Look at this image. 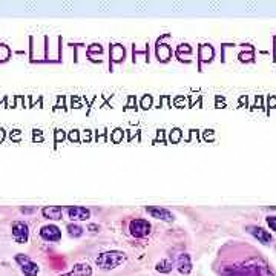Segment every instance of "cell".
<instances>
[{"instance_id": "obj_24", "label": "cell", "mask_w": 276, "mask_h": 276, "mask_svg": "<svg viewBox=\"0 0 276 276\" xmlns=\"http://www.w3.org/2000/svg\"><path fill=\"white\" fill-rule=\"evenodd\" d=\"M88 229H89V230H92V232H97V230H98V226H95V224H91Z\"/></svg>"}, {"instance_id": "obj_12", "label": "cell", "mask_w": 276, "mask_h": 276, "mask_svg": "<svg viewBox=\"0 0 276 276\" xmlns=\"http://www.w3.org/2000/svg\"><path fill=\"white\" fill-rule=\"evenodd\" d=\"M170 54H172V51H170V48L167 45H158V46H156V55H158V58L161 62H167L170 58Z\"/></svg>"}, {"instance_id": "obj_10", "label": "cell", "mask_w": 276, "mask_h": 276, "mask_svg": "<svg viewBox=\"0 0 276 276\" xmlns=\"http://www.w3.org/2000/svg\"><path fill=\"white\" fill-rule=\"evenodd\" d=\"M62 207L58 206H49V207H45L43 209V216L48 220H62Z\"/></svg>"}, {"instance_id": "obj_13", "label": "cell", "mask_w": 276, "mask_h": 276, "mask_svg": "<svg viewBox=\"0 0 276 276\" xmlns=\"http://www.w3.org/2000/svg\"><path fill=\"white\" fill-rule=\"evenodd\" d=\"M111 55H112V58H114V62H122L123 58H125V49H123V46L114 45V46L111 48Z\"/></svg>"}, {"instance_id": "obj_18", "label": "cell", "mask_w": 276, "mask_h": 276, "mask_svg": "<svg viewBox=\"0 0 276 276\" xmlns=\"http://www.w3.org/2000/svg\"><path fill=\"white\" fill-rule=\"evenodd\" d=\"M150 105H152V97H150V95H146V97L143 98V102H141V108H143V109H149Z\"/></svg>"}, {"instance_id": "obj_4", "label": "cell", "mask_w": 276, "mask_h": 276, "mask_svg": "<svg viewBox=\"0 0 276 276\" xmlns=\"http://www.w3.org/2000/svg\"><path fill=\"white\" fill-rule=\"evenodd\" d=\"M129 230L135 238H143L150 233V224L146 220H134L129 226Z\"/></svg>"}, {"instance_id": "obj_19", "label": "cell", "mask_w": 276, "mask_h": 276, "mask_svg": "<svg viewBox=\"0 0 276 276\" xmlns=\"http://www.w3.org/2000/svg\"><path fill=\"white\" fill-rule=\"evenodd\" d=\"M267 224L270 226L272 230H276V216H269V218H267Z\"/></svg>"}, {"instance_id": "obj_20", "label": "cell", "mask_w": 276, "mask_h": 276, "mask_svg": "<svg viewBox=\"0 0 276 276\" xmlns=\"http://www.w3.org/2000/svg\"><path fill=\"white\" fill-rule=\"evenodd\" d=\"M122 134H123V132H122L120 129H117V131H115V134H114V137H112L115 143H118V141H120V138H122Z\"/></svg>"}, {"instance_id": "obj_3", "label": "cell", "mask_w": 276, "mask_h": 276, "mask_svg": "<svg viewBox=\"0 0 276 276\" xmlns=\"http://www.w3.org/2000/svg\"><path fill=\"white\" fill-rule=\"evenodd\" d=\"M15 261L18 263V266L22 267V272L25 273V276H37L38 270H40L35 263H32V261L29 260V256H26V255H23V253L17 255V256H15Z\"/></svg>"}, {"instance_id": "obj_1", "label": "cell", "mask_w": 276, "mask_h": 276, "mask_svg": "<svg viewBox=\"0 0 276 276\" xmlns=\"http://www.w3.org/2000/svg\"><path fill=\"white\" fill-rule=\"evenodd\" d=\"M126 261V255L123 252L112 250V252H105L97 258V266L102 270H112L118 266H122Z\"/></svg>"}, {"instance_id": "obj_7", "label": "cell", "mask_w": 276, "mask_h": 276, "mask_svg": "<svg viewBox=\"0 0 276 276\" xmlns=\"http://www.w3.org/2000/svg\"><path fill=\"white\" fill-rule=\"evenodd\" d=\"M146 210H147V213H150L152 218L163 220V221H172L173 220V215L169 210H166V209H161V207H147Z\"/></svg>"}, {"instance_id": "obj_23", "label": "cell", "mask_w": 276, "mask_h": 276, "mask_svg": "<svg viewBox=\"0 0 276 276\" xmlns=\"http://www.w3.org/2000/svg\"><path fill=\"white\" fill-rule=\"evenodd\" d=\"M63 137H65L63 135V131H57V141L58 140H63Z\"/></svg>"}, {"instance_id": "obj_25", "label": "cell", "mask_w": 276, "mask_h": 276, "mask_svg": "<svg viewBox=\"0 0 276 276\" xmlns=\"http://www.w3.org/2000/svg\"><path fill=\"white\" fill-rule=\"evenodd\" d=\"M3 137H5V131H3V129H0V141L3 140Z\"/></svg>"}, {"instance_id": "obj_21", "label": "cell", "mask_w": 276, "mask_h": 276, "mask_svg": "<svg viewBox=\"0 0 276 276\" xmlns=\"http://www.w3.org/2000/svg\"><path fill=\"white\" fill-rule=\"evenodd\" d=\"M180 137H181V131H180V129H175V131H173V141H175V143L178 141Z\"/></svg>"}, {"instance_id": "obj_14", "label": "cell", "mask_w": 276, "mask_h": 276, "mask_svg": "<svg viewBox=\"0 0 276 276\" xmlns=\"http://www.w3.org/2000/svg\"><path fill=\"white\" fill-rule=\"evenodd\" d=\"M213 57V48L210 45H203L200 49V58L203 62H210Z\"/></svg>"}, {"instance_id": "obj_9", "label": "cell", "mask_w": 276, "mask_h": 276, "mask_svg": "<svg viewBox=\"0 0 276 276\" xmlns=\"http://www.w3.org/2000/svg\"><path fill=\"white\" fill-rule=\"evenodd\" d=\"M249 232L255 236L256 240L261 241L263 244H269L272 241V235L267 230L261 229V227H249Z\"/></svg>"}, {"instance_id": "obj_5", "label": "cell", "mask_w": 276, "mask_h": 276, "mask_svg": "<svg viewBox=\"0 0 276 276\" xmlns=\"http://www.w3.org/2000/svg\"><path fill=\"white\" fill-rule=\"evenodd\" d=\"M40 236L45 241H60L62 238V232L57 226L49 224V226H43L40 230Z\"/></svg>"}, {"instance_id": "obj_2", "label": "cell", "mask_w": 276, "mask_h": 276, "mask_svg": "<svg viewBox=\"0 0 276 276\" xmlns=\"http://www.w3.org/2000/svg\"><path fill=\"white\" fill-rule=\"evenodd\" d=\"M12 236H14L15 243L26 244L28 238H29V227H28V224L23 223V221H15L12 224Z\"/></svg>"}, {"instance_id": "obj_17", "label": "cell", "mask_w": 276, "mask_h": 276, "mask_svg": "<svg viewBox=\"0 0 276 276\" xmlns=\"http://www.w3.org/2000/svg\"><path fill=\"white\" fill-rule=\"evenodd\" d=\"M11 55V51L6 45H0V62H5L8 60Z\"/></svg>"}, {"instance_id": "obj_6", "label": "cell", "mask_w": 276, "mask_h": 276, "mask_svg": "<svg viewBox=\"0 0 276 276\" xmlns=\"http://www.w3.org/2000/svg\"><path fill=\"white\" fill-rule=\"evenodd\" d=\"M66 212H68L69 218L72 221H85V220H88L89 216H91V212L88 209H85V207H80V206L68 207Z\"/></svg>"}, {"instance_id": "obj_8", "label": "cell", "mask_w": 276, "mask_h": 276, "mask_svg": "<svg viewBox=\"0 0 276 276\" xmlns=\"http://www.w3.org/2000/svg\"><path fill=\"white\" fill-rule=\"evenodd\" d=\"M91 275H92V269L89 267V264L80 263V264H75L69 273H65L60 276H91Z\"/></svg>"}, {"instance_id": "obj_15", "label": "cell", "mask_w": 276, "mask_h": 276, "mask_svg": "<svg viewBox=\"0 0 276 276\" xmlns=\"http://www.w3.org/2000/svg\"><path fill=\"white\" fill-rule=\"evenodd\" d=\"M156 270L161 272V273H169L172 270V261L170 260H163L156 264Z\"/></svg>"}, {"instance_id": "obj_11", "label": "cell", "mask_w": 276, "mask_h": 276, "mask_svg": "<svg viewBox=\"0 0 276 276\" xmlns=\"http://www.w3.org/2000/svg\"><path fill=\"white\" fill-rule=\"evenodd\" d=\"M178 270L183 275H187L192 270V264H190V258L187 253H181L178 256Z\"/></svg>"}, {"instance_id": "obj_16", "label": "cell", "mask_w": 276, "mask_h": 276, "mask_svg": "<svg viewBox=\"0 0 276 276\" xmlns=\"http://www.w3.org/2000/svg\"><path fill=\"white\" fill-rule=\"evenodd\" d=\"M68 232L71 236H74V238H77V236H80L83 233V229L80 226H77V224H69L68 226Z\"/></svg>"}, {"instance_id": "obj_22", "label": "cell", "mask_w": 276, "mask_h": 276, "mask_svg": "<svg viewBox=\"0 0 276 276\" xmlns=\"http://www.w3.org/2000/svg\"><path fill=\"white\" fill-rule=\"evenodd\" d=\"M69 138L74 141V140H78V134H77V131H72V134L69 135Z\"/></svg>"}]
</instances>
